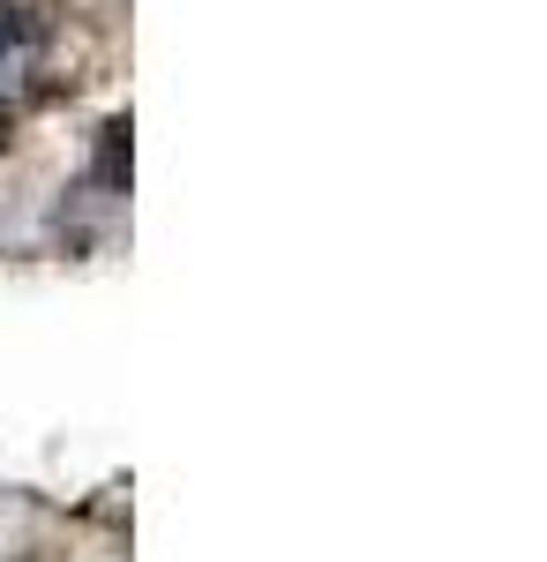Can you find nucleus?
Here are the masks:
<instances>
[{
  "mask_svg": "<svg viewBox=\"0 0 547 562\" xmlns=\"http://www.w3.org/2000/svg\"><path fill=\"white\" fill-rule=\"evenodd\" d=\"M121 150H127V128L113 121V128H105V143H98V180H105V188H121Z\"/></svg>",
  "mask_w": 547,
  "mask_h": 562,
  "instance_id": "obj_2",
  "label": "nucleus"
},
{
  "mask_svg": "<svg viewBox=\"0 0 547 562\" xmlns=\"http://www.w3.org/2000/svg\"><path fill=\"white\" fill-rule=\"evenodd\" d=\"M31 53H38V23L23 8H0V98H15V83L31 76Z\"/></svg>",
  "mask_w": 547,
  "mask_h": 562,
  "instance_id": "obj_1",
  "label": "nucleus"
}]
</instances>
